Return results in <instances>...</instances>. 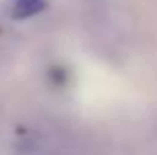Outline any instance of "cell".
Returning <instances> with one entry per match:
<instances>
[{
    "label": "cell",
    "mask_w": 157,
    "mask_h": 155,
    "mask_svg": "<svg viewBox=\"0 0 157 155\" xmlns=\"http://www.w3.org/2000/svg\"><path fill=\"white\" fill-rule=\"evenodd\" d=\"M43 9H45V0H15L11 15L15 19H28V17L40 13Z\"/></svg>",
    "instance_id": "6da1fadb"
}]
</instances>
